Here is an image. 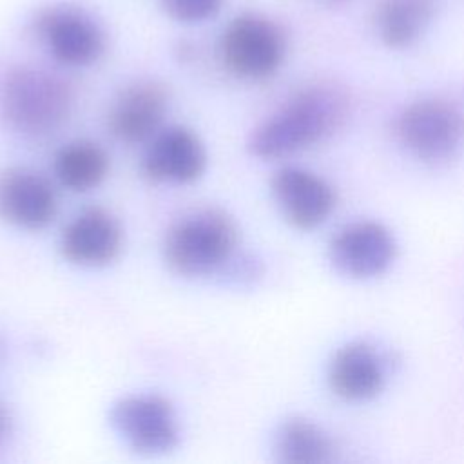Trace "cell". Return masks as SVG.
I'll list each match as a JSON object with an SVG mask.
<instances>
[{
    "mask_svg": "<svg viewBox=\"0 0 464 464\" xmlns=\"http://www.w3.org/2000/svg\"><path fill=\"white\" fill-rule=\"evenodd\" d=\"M346 92L334 83H310L295 91L248 138V150L261 160H281L335 134L346 121Z\"/></svg>",
    "mask_w": 464,
    "mask_h": 464,
    "instance_id": "cell-1",
    "label": "cell"
},
{
    "mask_svg": "<svg viewBox=\"0 0 464 464\" xmlns=\"http://www.w3.org/2000/svg\"><path fill=\"white\" fill-rule=\"evenodd\" d=\"M72 100L71 85L42 67L14 65L0 80V118L25 138L56 132L67 121Z\"/></svg>",
    "mask_w": 464,
    "mask_h": 464,
    "instance_id": "cell-2",
    "label": "cell"
},
{
    "mask_svg": "<svg viewBox=\"0 0 464 464\" xmlns=\"http://www.w3.org/2000/svg\"><path fill=\"white\" fill-rule=\"evenodd\" d=\"M239 243L230 214L216 207L192 210L176 219L163 237V261L181 277H203L228 263Z\"/></svg>",
    "mask_w": 464,
    "mask_h": 464,
    "instance_id": "cell-3",
    "label": "cell"
},
{
    "mask_svg": "<svg viewBox=\"0 0 464 464\" xmlns=\"http://www.w3.org/2000/svg\"><path fill=\"white\" fill-rule=\"evenodd\" d=\"M286 36L283 29L261 14L236 16L221 34L219 56L230 74L246 82L274 76L285 62Z\"/></svg>",
    "mask_w": 464,
    "mask_h": 464,
    "instance_id": "cell-4",
    "label": "cell"
},
{
    "mask_svg": "<svg viewBox=\"0 0 464 464\" xmlns=\"http://www.w3.org/2000/svg\"><path fill=\"white\" fill-rule=\"evenodd\" d=\"M395 134L417 160L444 163L464 145V112L444 100H419L399 114Z\"/></svg>",
    "mask_w": 464,
    "mask_h": 464,
    "instance_id": "cell-5",
    "label": "cell"
},
{
    "mask_svg": "<svg viewBox=\"0 0 464 464\" xmlns=\"http://www.w3.org/2000/svg\"><path fill=\"white\" fill-rule=\"evenodd\" d=\"M33 29L49 54L67 67H87L105 51L100 24L78 5L54 4L40 9Z\"/></svg>",
    "mask_w": 464,
    "mask_h": 464,
    "instance_id": "cell-6",
    "label": "cell"
},
{
    "mask_svg": "<svg viewBox=\"0 0 464 464\" xmlns=\"http://www.w3.org/2000/svg\"><path fill=\"white\" fill-rule=\"evenodd\" d=\"M111 424L130 450L163 455L179 442V422L172 402L160 393H132L114 402Z\"/></svg>",
    "mask_w": 464,
    "mask_h": 464,
    "instance_id": "cell-7",
    "label": "cell"
},
{
    "mask_svg": "<svg viewBox=\"0 0 464 464\" xmlns=\"http://www.w3.org/2000/svg\"><path fill=\"white\" fill-rule=\"evenodd\" d=\"M328 254L337 272L353 279H370L392 266L397 243L382 223L362 219L343 227L332 237Z\"/></svg>",
    "mask_w": 464,
    "mask_h": 464,
    "instance_id": "cell-8",
    "label": "cell"
},
{
    "mask_svg": "<svg viewBox=\"0 0 464 464\" xmlns=\"http://www.w3.org/2000/svg\"><path fill=\"white\" fill-rule=\"evenodd\" d=\"M58 214V194L49 178L29 167L0 172V219L24 230H42Z\"/></svg>",
    "mask_w": 464,
    "mask_h": 464,
    "instance_id": "cell-9",
    "label": "cell"
},
{
    "mask_svg": "<svg viewBox=\"0 0 464 464\" xmlns=\"http://www.w3.org/2000/svg\"><path fill=\"white\" fill-rule=\"evenodd\" d=\"M58 248L71 265L83 268L107 266L123 248V230L107 208L89 207L62 228Z\"/></svg>",
    "mask_w": 464,
    "mask_h": 464,
    "instance_id": "cell-10",
    "label": "cell"
},
{
    "mask_svg": "<svg viewBox=\"0 0 464 464\" xmlns=\"http://www.w3.org/2000/svg\"><path fill=\"white\" fill-rule=\"evenodd\" d=\"M207 169V149L199 136L181 125L161 129L150 138L141 172L152 183L187 185Z\"/></svg>",
    "mask_w": 464,
    "mask_h": 464,
    "instance_id": "cell-11",
    "label": "cell"
},
{
    "mask_svg": "<svg viewBox=\"0 0 464 464\" xmlns=\"http://www.w3.org/2000/svg\"><path fill=\"white\" fill-rule=\"evenodd\" d=\"M270 188L283 218L299 230L324 223L337 203L334 187L301 167H283L274 172Z\"/></svg>",
    "mask_w": 464,
    "mask_h": 464,
    "instance_id": "cell-12",
    "label": "cell"
},
{
    "mask_svg": "<svg viewBox=\"0 0 464 464\" xmlns=\"http://www.w3.org/2000/svg\"><path fill=\"white\" fill-rule=\"evenodd\" d=\"M169 111V92L163 83L140 80L127 85L112 102L107 116L111 134L127 145L150 141L161 130Z\"/></svg>",
    "mask_w": 464,
    "mask_h": 464,
    "instance_id": "cell-13",
    "label": "cell"
},
{
    "mask_svg": "<svg viewBox=\"0 0 464 464\" xmlns=\"http://www.w3.org/2000/svg\"><path fill=\"white\" fill-rule=\"evenodd\" d=\"M384 362L373 346L353 341L341 346L328 366L332 392L350 402L373 399L384 386Z\"/></svg>",
    "mask_w": 464,
    "mask_h": 464,
    "instance_id": "cell-14",
    "label": "cell"
},
{
    "mask_svg": "<svg viewBox=\"0 0 464 464\" xmlns=\"http://www.w3.org/2000/svg\"><path fill=\"white\" fill-rule=\"evenodd\" d=\"M111 158L92 140H72L60 147L53 158V172L62 187L83 194L100 187L109 176Z\"/></svg>",
    "mask_w": 464,
    "mask_h": 464,
    "instance_id": "cell-15",
    "label": "cell"
},
{
    "mask_svg": "<svg viewBox=\"0 0 464 464\" xmlns=\"http://www.w3.org/2000/svg\"><path fill=\"white\" fill-rule=\"evenodd\" d=\"M437 0H379L373 24L379 38L393 49H402L419 40L430 25Z\"/></svg>",
    "mask_w": 464,
    "mask_h": 464,
    "instance_id": "cell-16",
    "label": "cell"
},
{
    "mask_svg": "<svg viewBox=\"0 0 464 464\" xmlns=\"http://www.w3.org/2000/svg\"><path fill=\"white\" fill-rule=\"evenodd\" d=\"M274 453L283 464H328L335 460V444L315 422L292 417L277 428Z\"/></svg>",
    "mask_w": 464,
    "mask_h": 464,
    "instance_id": "cell-17",
    "label": "cell"
},
{
    "mask_svg": "<svg viewBox=\"0 0 464 464\" xmlns=\"http://www.w3.org/2000/svg\"><path fill=\"white\" fill-rule=\"evenodd\" d=\"M221 4L223 0H161V7L170 18L185 24L212 18L221 9Z\"/></svg>",
    "mask_w": 464,
    "mask_h": 464,
    "instance_id": "cell-18",
    "label": "cell"
},
{
    "mask_svg": "<svg viewBox=\"0 0 464 464\" xmlns=\"http://www.w3.org/2000/svg\"><path fill=\"white\" fill-rule=\"evenodd\" d=\"M11 424H13V419H11V413L9 410L5 408L4 402H0V444L4 442V439L9 435L11 431Z\"/></svg>",
    "mask_w": 464,
    "mask_h": 464,
    "instance_id": "cell-19",
    "label": "cell"
},
{
    "mask_svg": "<svg viewBox=\"0 0 464 464\" xmlns=\"http://www.w3.org/2000/svg\"><path fill=\"white\" fill-rule=\"evenodd\" d=\"M0 353H2V341H0Z\"/></svg>",
    "mask_w": 464,
    "mask_h": 464,
    "instance_id": "cell-20",
    "label": "cell"
}]
</instances>
